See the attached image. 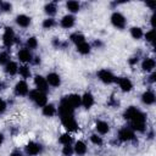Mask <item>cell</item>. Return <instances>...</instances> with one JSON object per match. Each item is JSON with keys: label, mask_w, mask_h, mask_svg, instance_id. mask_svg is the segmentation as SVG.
<instances>
[{"label": "cell", "mask_w": 156, "mask_h": 156, "mask_svg": "<svg viewBox=\"0 0 156 156\" xmlns=\"http://www.w3.org/2000/svg\"><path fill=\"white\" fill-rule=\"evenodd\" d=\"M45 79H46L48 84L51 85V87H58V85L61 84V78H60V76H58L57 73H55V72L49 73Z\"/></svg>", "instance_id": "5bb4252c"}, {"label": "cell", "mask_w": 156, "mask_h": 156, "mask_svg": "<svg viewBox=\"0 0 156 156\" xmlns=\"http://www.w3.org/2000/svg\"><path fill=\"white\" fill-rule=\"evenodd\" d=\"M72 136H71V134H68V133H65V134H62L61 136H60V139H58V141L62 144V145H71V143H72Z\"/></svg>", "instance_id": "f546056e"}, {"label": "cell", "mask_w": 156, "mask_h": 156, "mask_svg": "<svg viewBox=\"0 0 156 156\" xmlns=\"http://www.w3.org/2000/svg\"><path fill=\"white\" fill-rule=\"evenodd\" d=\"M73 112H74V107L67 101L66 98L62 99L61 102H60V105H58V113H60V116L62 117V116L73 115Z\"/></svg>", "instance_id": "277c9868"}, {"label": "cell", "mask_w": 156, "mask_h": 156, "mask_svg": "<svg viewBox=\"0 0 156 156\" xmlns=\"http://www.w3.org/2000/svg\"><path fill=\"white\" fill-rule=\"evenodd\" d=\"M73 150H74V152L78 155V156H83V155H85V152H87V145L83 143V141H77L76 143V145L73 146Z\"/></svg>", "instance_id": "7402d4cb"}, {"label": "cell", "mask_w": 156, "mask_h": 156, "mask_svg": "<svg viewBox=\"0 0 156 156\" xmlns=\"http://www.w3.org/2000/svg\"><path fill=\"white\" fill-rule=\"evenodd\" d=\"M95 128H96L98 133H100V134H106V133H108V130H110L108 123L105 122V121H98L96 124H95Z\"/></svg>", "instance_id": "44dd1931"}, {"label": "cell", "mask_w": 156, "mask_h": 156, "mask_svg": "<svg viewBox=\"0 0 156 156\" xmlns=\"http://www.w3.org/2000/svg\"><path fill=\"white\" fill-rule=\"evenodd\" d=\"M0 88H1V83H0Z\"/></svg>", "instance_id": "ee69618b"}, {"label": "cell", "mask_w": 156, "mask_h": 156, "mask_svg": "<svg viewBox=\"0 0 156 156\" xmlns=\"http://www.w3.org/2000/svg\"><path fill=\"white\" fill-rule=\"evenodd\" d=\"M11 156H22V155H21L20 151H13V152L11 154Z\"/></svg>", "instance_id": "60d3db41"}, {"label": "cell", "mask_w": 156, "mask_h": 156, "mask_svg": "<svg viewBox=\"0 0 156 156\" xmlns=\"http://www.w3.org/2000/svg\"><path fill=\"white\" fill-rule=\"evenodd\" d=\"M69 38H71V40H72L76 45H78V44L85 41V37H84L82 33H73V34H71Z\"/></svg>", "instance_id": "4316f807"}, {"label": "cell", "mask_w": 156, "mask_h": 156, "mask_svg": "<svg viewBox=\"0 0 156 156\" xmlns=\"http://www.w3.org/2000/svg\"><path fill=\"white\" fill-rule=\"evenodd\" d=\"M111 22H112V24H113L116 28H118V29H123V28L126 27V18H124V16H123L122 13H119V12H113V13H112V16H111Z\"/></svg>", "instance_id": "8992f818"}, {"label": "cell", "mask_w": 156, "mask_h": 156, "mask_svg": "<svg viewBox=\"0 0 156 156\" xmlns=\"http://www.w3.org/2000/svg\"><path fill=\"white\" fill-rule=\"evenodd\" d=\"M54 26H55V20L54 18H46V20L43 21V27L46 28V29H49Z\"/></svg>", "instance_id": "e575fe53"}, {"label": "cell", "mask_w": 156, "mask_h": 156, "mask_svg": "<svg viewBox=\"0 0 156 156\" xmlns=\"http://www.w3.org/2000/svg\"><path fill=\"white\" fill-rule=\"evenodd\" d=\"M6 102L2 100V99H0V113H4L5 111H6Z\"/></svg>", "instance_id": "f35d334b"}, {"label": "cell", "mask_w": 156, "mask_h": 156, "mask_svg": "<svg viewBox=\"0 0 156 156\" xmlns=\"http://www.w3.org/2000/svg\"><path fill=\"white\" fill-rule=\"evenodd\" d=\"M2 41H4V45L10 48L13 41H15V32L11 27H6L5 30H4V35H2Z\"/></svg>", "instance_id": "52a82bcc"}, {"label": "cell", "mask_w": 156, "mask_h": 156, "mask_svg": "<svg viewBox=\"0 0 156 156\" xmlns=\"http://www.w3.org/2000/svg\"><path fill=\"white\" fill-rule=\"evenodd\" d=\"M10 62V56L7 52H0V65H7Z\"/></svg>", "instance_id": "836d02e7"}, {"label": "cell", "mask_w": 156, "mask_h": 156, "mask_svg": "<svg viewBox=\"0 0 156 156\" xmlns=\"http://www.w3.org/2000/svg\"><path fill=\"white\" fill-rule=\"evenodd\" d=\"M90 140H91V143L95 144V145H102V139H101V136H99L98 134H93V135L90 136Z\"/></svg>", "instance_id": "d590c367"}, {"label": "cell", "mask_w": 156, "mask_h": 156, "mask_svg": "<svg viewBox=\"0 0 156 156\" xmlns=\"http://www.w3.org/2000/svg\"><path fill=\"white\" fill-rule=\"evenodd\" d=\"M2 141H4V135H2L1 133H0V145L2 144Z\"/></svg>", "instance_id": "7bdbcfd3"}, {"label": "cell", "mask_w": 156, "mask_h": 156, "mask_svg": "<svg viewBox=\"0 0 156 156\" xmlns=\"http://www.w3.org/2000/svg\"><path fill=\"white\" fill-rule=\"evenodd\" d=\"M40 151H41V145L35 141H30L26 146V152L29 156H37L38 154H40Z\"/></svg>", "instance_id": "7c38bea8"}, {"label": "cell", "mask_w": 156, "mask_h": 156, "mask_svg": "<svg viewBox=\"0 0 156 156\" xmlns=\"http://www.w3.org/2000/svg\"><path fill=\"white\" fill-rule=\"evenodd\" d=\"M141 68H143V71H145V72H152L154 68H155V60L151 58V57L145 58V60L143 61V63H141Z\"/></svg>", "instance_id": "ac0fdd59"}, {"label": "cell", "mask_w": 156, "mask_h": 156, "mask_svg": "<svg viewBox=\"0 0 156 156\" xmlns=\"http://www.w3.org/2000/svg\"><path fill=\"white\" fill-rule=\"evenodd\" d=\"M15 93L18 96H26L29 94V88L26 80H20L17 82V84L15 85Z\"/></svg>", "instance_id": "ba28073f"}, {"label": "cell", "mask_w": 156, "mask_h": 156, "mask_svg": "<svg viewBox=\"0 0 156 156\" xmlns=\"http://www.w3.org/2000/svg\"><path fill=\"white\" fill-rule=\"evenodd\" d=\"M5 72L7 74H10V76H13V74L18 73V66H17V63L13 62V61H10L7 65H5Z\"/></svg>", "instance_id": "603a6c76"}, {"label": "cell", "mask_w": 156, "mask_h": 156, "mask_svg": "<svg viewBox=\"0 0 156 156\" xmlns=\"http://www.w3.org/2000/svg\"><path fill=\"white\" fill-rule=\"evenodd\" d=\"M146 5H147V6H150L151 9H155V6H156V4H155V2H151V1L146 2Z\"/></svg>", "instance_id": "ab89813d"}, {"label": "cell", "mask_w": 156, "mask_h": 156, "mask_svg": "<svg viewBox=\"0 0 156 156\" xmlns=\"http://www.w3.org/2000/svg\"><path fill=\"white\" fill-rule=\"evenodd\" d=\"M56 113V107L52 104H46L45 106H43V115L46 117H52Z\"/></svg>", "instance_id": "cb8c5ba5"}, {"label": "cell", "mask_w": 156, "mask_h": 156, "mask_svg": "<svg viewBox=\"0 0 156 156\" xmlns=\"http://www.w3.org/2000/svg\"><path fill=\"white\" fill-rule=\"evenodd\" d=\"M0 7L2 11H11L12 10V5L10 2H0Z\"/></svg>", "instance_id": "8d00e7d4"}, {"label": "cell", "mask_w": 156, "mask_h": 156, "mask_svg": "<svg viewBox=\"0 0 156 156\" xmlns=\"http://www.w3.org/2000/svg\"><path fill=\"white\" fill-rule=\"evenodd\" d=\"M66 99H67V101H68L74 108L82 105V96L78 95V94H71V95L66 96Z\"/></svg>", "instance_id": "e0dca14e"}, {"label": "cell", "mask_w": 156, "mask_h": 156, "mask_svg": "<svg viewBox=\"0 0 156 156\" xmlns=\"http://www.w3.org/2000/svg\"><path fill=\"white\" fill-rule=\"evenodd\" d=\"M141 100H143V102L146 104V105H152V104L155 102V100H156L154 91H151V90L145 91V93L141 95Z\"/></svg>", "instance_id": "d6986e66"}, {"label": "cell", "mask_w": 156, "mask_h": 156, "mask_svg": "<svg viewBox=\"0 0 156 156\" xmlns=\"http://www.w3.org/2000/svg\"><path fill=\"white\" fill-rule=\"evenodd\" d=\"M82 105L85 107V108H90L93 105H94V96L91 93H85L83 96H82Z\"/></svg>", "instance_id": "9a60e30c"}, {"label": "cell", "mask_w": 156, "mask_h": 156, "mask_svg": "<svg viewBox=\"0 0 156 156\" xmlns=\"http://www.w3.org/2000/svg\"><path fill=\"white\" fill-rule=\"evenodd\" d=\"M29 99L37 105V106H45L46 102H48V98H46V93H43V91H39V90H30L29 94H28Z\"/></svg>", "instance_id": "7a4b0ae2"}, {"label": "cell", "mask_w": 156, "mask_h": 156, "mask_svg": "<svg viewBox=\"0 0 156 156\" xmlns=\"http://www.w3.org/2000/svg\"><path fill=\"white\" fill-rule=\"evenodd\" d=\"M34 84L37 87V90L39 91H43V93H46L49 90V84L46 82V79L43 77V76H35L34 78Z\"/></svg>", "instance_id": "9c48e42d"}, {"label": "cell", "mask_w": 156, "mask_h": 156, "mask_svg": "<svg viewBox=\"0 0 156 156\" xmlns=\"http://www.w3.org/2000/svg\"><path fill=\"white\" fill-rule=\"evenodd\" d=\"M62 154L65 156H72L74 154V150H73V146L71 145H63V149H62Z\"/></svg>", "instance_id": "d6a6232c"}, {"label": "cell", "mask_w": 156, "mask_h": 156, "mask_svg": "<svg viewBox=\"0 0 156 156\" xmlns=\"http://www.w3.org/2000/svg\"><path fill=\"white\" fill-rule=\"evenodd\" d=\"M145 39H146V41H149V43H152V41H154V29L149 30V32L145 34Z\"/></svg>", "instance_id": "74e56055"}, {"label": "cell", "mask_w": 156, "mask_h": 156, "mask_svg": "<svg viewBox=\"0 0 156 156\" xmlns=\"http://www.w3.org/2000/svg\"><path fill=\"white\" fill-rule=\"evenodd\" d=\"M18 73H20V76L22 78H29L30 74H32L30 73V69H29V67L27 65H23V66L18 67Z\"/></svg>", "instance_id": "83f0119b"}, {"label": "cell", "mask_w": 156, "mask_h": 156, "mask_svg": "<svg viewBox=\"0 0 156 156\" xmlns=\"http://www.w3.org/2000/svg\"><path fill=\"white\" fill-rule=\"evenodd\" d=\"M74 22H76V18L73 15H66L61 20V26L63 28H71L74 26Z\"/></svg>", "instance_id": "2e32d148"}, {"label": "cell", "mask_w": 156, "mask_h": 156, "mask_svg": "<svg viewBox=\"0 0 156 156\" xmlns=\"http://www.w3.org/2000/svg\"><path fill=\"white\" fill-rule=\"evenodd\" d=\"M16 23H17L20 27L26 28V27H28V26L30 24V18H29L27 15H18V16L16 17Z\"/></svg>", "instance_id": "ffe728a7"}, {"label": "cell", "mask_w": 156, "mask_h": 156, "mask_svg": "<svg viewBox=\"0 0 156 156\" xmlns=\"http://www.w3.org/2000/svg\"><path fill=\"white\" fill-rule=\"evenodd\" d=\"M61 123L62 126L68 130V132H76L78 128V124L73 117V115H68V116H62L61 117Z\"/></svg>", "instance_id": "3957f363"}, {"label": "cell", "mask_w": 156, "mask_h": 156, "mask_svg": "<svg viewBox=\"0 0 156 156\" xmlns=\"http://www.w3.org/2000/svg\"><path fill=\"white\" fill-rule=\"evenodd\" d=\"M130 121V129L136 130V132H144L145 130V122L146 117L141 111H136L135 115L129 119Z\"/></svg>", "instance_id": "6da1fadb"}, {"label": "cell", "mask_w": 156, "mask_h": 156, "mask_svg": "<svg viewBox=\"0 0 156 156\" xmlns=\"http://www.w3.org/2000/svg\"><path fill=\"white\" fill-rule=\"evenodd\" d=\"M130 34H132V37H133L134 39H140V38L143 37V30H141L139 27H133V28L130 29Z\"/></svg>", "instance_id": "4dcf8cb0"}, {"label": "cell", "mask_w": 156, "mask_h": 156, "mask_svg": "<svg viewBox=\"0 0 156 156\" xmlns=\"http://www.w3.org/2000/svg\"><path fill=\"white\" fill-rule=\"evenodd\" d=\"M116 82L118 83V85H119V88H121L122 91L128 93V91H130L133 89V83H132V80L129 78H126V77L116 78Z\"/></svg>", "instance_id": "30bf717a"}, {"label": "cell", "mask_w": 156, "mask_h": 156, "mask_svg": "<svg viewBox=\"0 0 156 156\" xmlns=\"http://www.w3.org/2000/svg\"><path fill=\"white\" fill-rule=\"evenodd\" d=\"M98 77H99V79H100L102 83H105V84H111V83L116 82V77H115V76L112 74V72L108 71V69H101V71H99V72H98Z\"/></svg>", "instance_id": "5b68a950"}, {"label": "cell", "mask_w": 156, "mask_h": 156, "mask_svg": "<svg viewBox=\"0 0 156 156\" xmlns=\"http://www.w3.org/2000/svg\"><path fill=\"white\" fill-rule=\"evenodd\" d=\"M38 46V40L35 37H30L27 40V49H35Z\"/></svg>", "instance_id": "1f68e13d"}, {"label": "cell", "mask_w": 156, "mask_h": 156, "mask_svg": "<svg viewBox=\"0 0 156 156\" xmlns=\"http://www.w3.org/2000/svg\"><path fill=\"white\" fill-rule=\"evenodd\" d=\"M77 51H78L79 54H82V55H88V54L90 52V45H89L87 41L80 43V44L77 45Z\"/></svg>", "instance_id": "d4e9b609"}, {"label": "cell", "mask_w": 156, "mask_h": 156, "mask_svg": "<svg viewBox=\"0 0 156 156\" xmlns=\"http://www.w3.org/2000/svg\"><path fill=\"white\" fill-rule=\"evenodd\" d=\"M66 6H67V10H68L69 12H72V13L78 12V11H79V9H80L79 2H78V1H74V0L68 1V2L66 4Z\"/></svg>", "instance_id": "484cf974"}, {"label": "cell", "mask_w": 156, "mask_h": 156, "mask_svg": "<svg viewBox=\"0 0 156 156\" xmlns=\"http://www.w3.org/2000/svg\"><path fill=\"white\" fill-rule=\"evenodd\" d=\"M32 58H33V56H32L30 51H29L27 48L21 49V50L18 51V60H20L21 62L27 63V62H30V61H32Z\"/></svg>", "instance_id": "4fadbf2b"}, {"label": "cell", "mask_w": 156, "mask_h": 156, "mask_svg": "<svg viewBox=\"0 0 156 156\" xmlns=\"http://www.w3.org/2000/svg\"><path fill=\"white\" fill-rule=\"evenodd\" d=\"M44 10H45V12L49 15V16H54L55 13H56V4H54V2H49V4H46L45 5V7H44Z\"/></svg>", "instance_id": "f1b7e54d"}, {"label": "cell", "mask_w": 156, "mask_h": 156, "mask_svg": "<svg viewBox=\"0 0 156 156\" xmlns=\"http://www.w3.org/2000/svg\"><path fill=\"white\" fill-rule=\"evenodd\" d=\"M118 139L121 141H129V140H133L134 139V132L130 129V128H122L119 129L118 132Z\"/></svg>", "instance_id": "8fae6325"}, {"label": "cell", "mask_w": 156, "mask_h": 156, "mask_svg": "<svg viewBox=\"0 0 156 156\" xmlns=\"http://www.w3.org/2000/svg\"><path fill=\"white\" fill-rule=\"evenodd\" d=\"M155 77H156V74L152 72V74L150 76V82H155Z\"/></svg>", "instance_id": "b9f144b4"}]
</instances>
